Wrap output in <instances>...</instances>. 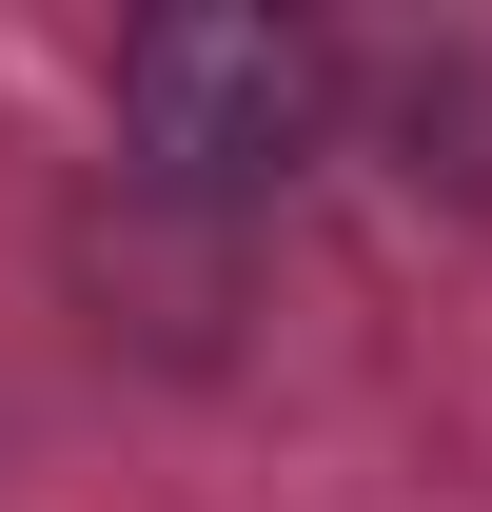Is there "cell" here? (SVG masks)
<instances>
[{"instance_id": "1", "label": "cell", "mask_w": 492, "mask_h": 512, "mask_svg": "<svg viewBox=\"0 0 492 512\" xmlns=\"http://www.w3.org/2000/svg\"><path fill=\"white\" fill-rule=\"evenodd\" d=\"M315 138H335V40L296 0H178L119 40V197L197 217V237H237Z\"/></svg>"}]
</instances>
